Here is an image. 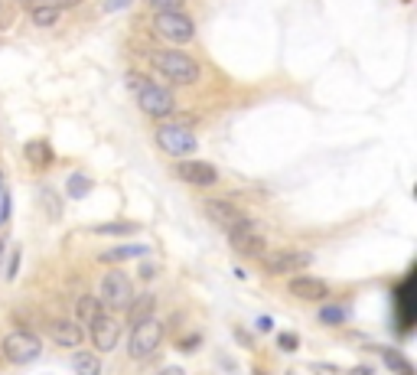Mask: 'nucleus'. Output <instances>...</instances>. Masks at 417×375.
Instances as JSON below:
<instances>
[{
    "label": "nucleus",
    "mask_w": 417,
    "mask_h": 375,
    "mask_svg": "<svg viewBox=\"0 0 417 375\" xmlns=\"http://www.w3.org/2000/svg\"><path fill=\"white\" fill-rule=\"evenodd\" d=\"M150 63H153V69H157L163 78H170V82H176V85H193V82H199V72H202L193 56L176 52V50L153 52Z\"/></svg>",
    "instance_id": "obj_1"
},
{
    "label": "nucleus",
    "mask_w": 417,
    "mask_h": 375,
    "mask_svg": "<svg viewBox=\"0 0 417 375\" xmlns=\"http://www.w3.org/2000/svg\"><path fill=\"white\" fill-rule=\"evenodd\" d=\"M127 85L137 92V105L140 111L150 114V118H167V114L176 111V98H173L170 88H160L153 82H144L137 75H127Z\"/></svg>",
    "instance_id": "obj_2"
},
{
    "label": "nucleus",
    "mask_w": 417,
    "mask_h": 375,
    "mask_svg": "<svg viewBox=\"0 0 417 375\" xmlns=\"http://www.w3.org/2000/svg\"><path fill=\"white\" fill-rule=\"evenodd\" d=\"M160 339H163V326H160V320H153V317H144V320H137L134 330H131V339H127V356L131 359H147L150 352H157Z\"/></svg>",
    "instance_id": "obj_3"
},
{
    "label": "nucleus",
    "mask_w": 417,
    "mask_h": 375,
    "mask_svg": "<svg viewBox=\"0 0 417 375\" xmlns=\"http://www.w3.org/2000/svg\"><path fill=\"white\" fill-rule=\"evenodd\" d=\"M153 30H157V36L170 39V43H180V46L196 36V23H193V20H189L183 10L157 13V20H153Z\"/></svg>",
    "instance_id": "obj_4"
},
{
    "label": "nucleus",
    "mask_w": 417,
    "mask_h": 375,
    "mask_svg": "<svg viewBox=\"0 0 417 375\" xmlns=\"http://www.w3.org/2000/svg\"><path fill=\"white\" fill-rule=\"evenodd\" d=\"M157 144L170 157H189L193 150L199 147V140H196V134L189 131V127H183V125H163V127H157Z\"/></svg>",
    "instance_id": "obj_5"
},
{
    "label": "nucleus",
    "mask_w": 417,
    "mask_h": 375,
    "mask_svg": "<svg viewBox=\"0 0 417 375\" xmlns=\"http://www.w3.org/2000/svg\"><path fill=\"white\" fill-rule=\"evenodd\" d=\"M228 242H232V248L238 251V255H248V258H261L264 251H268V238H264V232H261L258 222H242L238 228H232L228 232Z\"/></svg>",
    "instance_id": "obj_6"
},
{
    "label": "nucleus",
    "mask_w": 417,
    "mask_h": 375,
    "mask_svg": "<svg viewBox=\"0 0 417 375\" xmlns=\"http://www.w3.org/2000/svg\"><path fill=\"white\" fill-rule=\"evenodd\" d=\"M134 297V290H131V277L121 275V271H111V275L101 277L98 284V300L101 307H114V310H124L127 303Z\"/></svg>",
    "instance_id": "obj_7"
},
{
    "label": "nucleus",
    "mask_w": 417,
    "mask_h": 375,
    "mask_svg": "<svg viewBox=\"0 0 417 375\" xmlns=\"http://www.w3.org/2000/svg\"><path fill=\"white\" fill-rule=\"evenodd\" d=\"M258 261L264 264L268 275H297L313 261V255L310 251H264Z\"/></svg>",
    "instance_id": "obj_8"
},
{
    "label": "nucleus",
    "mask_w": 417,
    "mask_h": 375,
    "mask_svg": "<svg viewBox=\"0 0 417 375\" xmlns=\"http://www.w3.org/2000/svg\"><path fill=\"white\" fill-rule=\"evenodd\" d=\"M202 213L219 225V228H225V232H232V228H238L242 222H248L245 209L235 206L232 200H206L202 202Z\"/></svg>",
    "instance_id": "obj_9"
},
{
    "label": "nucleus",
    "mask_w": 417,
    "mask_h": 375,
    "mask_svg": "<svg viewBox=\"0 0 417 375\" xmlns=\"http://www.w3.org/2000/svg\"><path fill=\"white\" fill-rule=\"evenodd\" d=\"M39 352H43V343L33 333H10V336L3 339V356L17 365L39 359Z\"/></svg>",
    "instance_id": "obj_10"
},
{
    "label": "nucleus",
    "mask_w": 417,
    "mask_h": 375,
    "mask_svg": "<svg viewBox=\"0 0 417 375\" xmlns=\"http://www.w3.org/2000/svg\"><path fill=\"white\" fill-rule=\"evenodd\" d=\"M173 173L180 176L183 183H189V186H215L219 183V170L206 160H189V157H183V160L176 163Z\"/></svg>",
    "instance_id": "obj_11"
},
{
    "label": "nucleus",
    "mask_w": 417,
    "mask_h": 375,
    "mask_svg": "<svg viewBox=\"0 0 417 375\" xmlns=\"http://www.w3.org/2000/svg\"><path fill=\"white\" fill-rule=\"evenodd\" d=\"M88 326H92V333H88V336H92V343H95V350H98V352H111L114 346H118V339H121V326H118L114 317H108V313L101 310Z\"/></svg>",
    "instance_id": "obj_12"
},
{
    "label": "nucleus",
    "mask_w": 417,
    "mask_h": 375,
    "mask_svg": "<svg viewBox=\"0 0 417 375\" xmlns=\"http://www.w3.org/2000/svg\"><path fill=\"white\" fill-rule=\"evenodd\" d=\"M287 288H290V294H294L297 300H307V303H317V300L330 297V284H326L323 277L300 275V271L290 277V284H287Z\"/></svg>",
    "instance_id": "obj_13"
},
{
    "label": "nucleus",
    "mask_w": 417,
    "mask_h": 375,
    "mask_svg": "<svg viewBox=\"0 0 417 375\" xmlns=\"http://www.w3.org/2000/svg\"><path fill=\"white\" fill-rule=\"evenodd\" d=\"M50 336L56 346H65V350H75V346H82V339H85V330L78 320H52L50 323Z\"/></svg>",
    "instance_id": "obj_14"
},
{
    "label": "nucleus",
    "mask_w": 417,
    "mask_h": 375,
    "mask_svg": "<svg viewBox=\"0 0 417 375\" xmlns=\"http://www.w3.org/2000/svg\"><path fill=\"white\" fill-rule=\"evenodd\" d=\"M144 255H150L147 245H118L111 251H101L98 258L105 264H114V261H127V258H144Z\"/></svg>",
    "instance_id": "obj_15"
},
{
    "label": "nucleus",
    "mask_w": 417,
    "mask_h": 375,
    "mask_svg": "<svg viewBox=\"0 0 417 375\" xmlns=\"http://www.w3.org/2000/svg\"><path fill=\"white\" fill-rule=\"evenodd\" d=\"M72 372L75 375H101V359L95 352H75L72 356Z\"/></svg>",
    "instance_id": "obj_16"
},
{
    "label": "nucleus",
    "mask_w": 417,
    "mask_h": 375,
    "mask_svg": "<svg viewBox=\"0 0 417 375\" xmlns=\"http://www.w3.org/2000/svg\"><path fill=\"white\" fill-rule=\"evenodd\" d=\"M23 153L33 167H50L52 163V147L46 144V140H30V144L23 147Z\"/></svg>",
    "instance_id": "obj_17"
},
{
    "label": "nucleus",
    "mask_w": 417,
    "mask_h": 375,
    "mask_svg": "<svg viewBox=\"0 0 417 375\" xmlns=\"http://www.w3.org/2000/svg\"><path fill=\"white\" fill-rule=\"evenodd\" d=\"M98 313H101V300L98 297H88L85 294V297L75 300V320H78V323H92Z\"/></svg>",
    "instance_id": "obj_18"
},
{
    "label": "nucleus",
    "mask_w": 417,
    "mask_h": 375,
    "mask_svg": "<svg viewBox=\"0 0 417 375\" xmlns=\"http://www.w3.org/2000/svg\"><path fill=\"white\" fill-rule=\"evenodd\" d=\"M375 352H378L381 359H385V365L392 369V372H398V375H414V365L407 363L401 352H394V350H381V346H375Z\"/></svg>",
    "instance_id": "obj_19"
},
{
    "label": "nucleus",
    "mask_w": 417,
    "mask_h": 375,
    "mask_svg": "<svg viewBox=\"0 0 417 375\" xmlns=\"http://www.w3.org/2000/svg\"><path fill=\"white\" fill-rule=\"evenodd\" d=\"M59 7H43V3H33V13H30V20L36 26H52L59 20Z\"/></svg>",
    "instance_id": "obj_20"
},
{
    "label": "nucleus",
    "mask_w": 417,
    "mask_h": 375,
    "mask_svg": "<svg viewBox=\"0 0 417 375\" xmlns=\"http://www.w3.org/2000/svg\"><path fill=\"white\" fill-rule=\"evenodd\" d=\"M88 193H92V180H88V176H82V173L69 176V196H72V200H82Z\"/></svg>",
    "instance_id": "obj_21"
},
{
    "label": "nucleus",
    "mask_w": 417,
    "mask_h": 375,
    "mask_svg": "<svg viewBox=\"0 0 417 375\" xmlns=\"http://www.w3.org/2000/svg\"><path fill=\"white\" fill-rule=\"evenodd\" d=\"M150 307H153V297H131V303H127V307H124V310H131V320H144V317H147V310Z\"/></svg>",
    "instance_id": "obj_22"
},
{
    "label": "nucleus",
    "mask_w": 417,
    "mask_h": 375,
    "mask_svg": "<svg viewBox=\"0 0 417 375\" xmlns=\"http://www.w3.org/2000/svg\"><path fill=\"white\" fill-rule=\"evenodd\" d=\"M92 232H98V235H134L137 225L131 222H111V225H98V228H92Z\"/></svg>",
    "instance_id": "obj_23"
},
{
    "label": "nucleus",
    "mask_w": 417,
    "mask_h": 375,
    "mask_svg": "<svg viewBox=\"0 0 417 375\" xmlns=\"http://www.w3.org/2000/svg\"><path fill=\"white\" fill-rule=\"evenodd\" d=\"M345 317H349V313H345L343 307H336V303L319 310V320H323V323H345Z\"/></svg>",
    "instance_id": "obj_24"
},
{
    "label": "nucleus",
    "mask_w": 417,
    "mask_h": 375,
    "mask_svg": "<svg viewBox=\"0 0 417 375\" xmlns=\"http://www.w3.org/2000/svg\"><path fill=\"white\" fill-rule=\"evenodd\" d=\"M186 0H150V7L157 13H167V10H183Z\"/></svg>",
    "instance_id": "obj_25"
},
{
    "label": "nucleus",
    "mask_w": 417,
    "mask_h": 375,
    "mask_svg": "<svg viewBox=\"0 0 417 375\" xmlns=\"http://www.w3.org/2000/svg\"><path fill=\"white\" fill-rule=\"evenodd\" d=\"M17 268H20V251L13 248L10 251V264H7V281H13V277H17Z\"/></svg>",
    "instance_id": "obj_26"
},
{
    "label": "nucleus",
    "mask_w": 417,
    "mask_h": 375,
    "mask_svg": "<svg viewBox=\"0 0 417 375\" xmlns=\"http://www.w3.org/2000/svg\"><path fill=\"white\" fill-rule=\"evenodd\" d=\"M277 343H281V350H297V343H300V339H297L294 333H281Z\"/></svg>",
    "instance_id": "obj_27"
},
{
    "label": "nucleus",
    "mask_w": 417,
    "mask_h": 375,
    "mask_svg": "<svg viewBox=\"0 0 417 375\" xmlns=\"http://www.w3.org/2000/svg\"><path fill=\"white\" fill-rule=\"evenodd\" d=\"M7 215H10V196H7V193H0V225L7 222Z\"/></svg>",
    "instance_id": "obj_28"
},
{
    "label": "nucleus",
    "mask_w": 417,
    "mask_h": 375,
    "mask_svg": "<svg viewBox=\"0 0 417 375\" xmlns=\"http://www.w3.org/2000/svg\"><path fill=\"white\" fill-rule=\"evenodd\" d=\"M33 3H43V7H72V3H78V0H33Z\"/></svg>",
    "instance_id": "obj_29"
},
{
    "label": "nucleus",
    "mask_w": 417,
    "mask_h": 375,
    "mask_svg": "<svg viewBox=\"0 0 417 375\" xmlns=\"http://www.w3.org/2000/svg\"><path fill=\"white\" fill-rule=\"evenodd\" d=\"M127 3H131V0H105V10H121Z\"/></svg>",
    "instance_id": "obj_30"
},
{
    "label": "nucleus",
    "mask_w": 417,
    "mask_h": 375,
    "mask_svg": "<svg viewBox=\"0 0 417 375\" xmlns=\"http://www.w3.org/2000/svg\"><path fill=\"white\" fill-rule=\"evenodd\" d=\"M313 372L317 375H339V369H332V365H313Z\"/></svg>",
    "instance_id": "obj_31"
},
{
    "label": "nucleus",
    "mask_w": 417,
    "mask_h": 375,
    "mask_svg": "<svg viewBox=\"0 0 417 375\" xmlns=\"http://www.w3.org/2000/svg\"><path fill=\"white\" fill-rule=\"evenodd\" d=\"M157 375H186V372L180 369V365H167V369H160Z\"/></svg>",
    "instance_id": "obj_32"
},
{
    "label": "nucleus",
    "mask_w": 417,
    "mask_h": 375,
    "mask_svg": "<svg viewBox=\"0 0 417 375\" xmlns=\"http://www.w3.org/2000/svg\"><path fill=\"white\" fill-rule=\"evenodd\" d=\"M349 375H372V369H368V365H356Z\"/></svg>",
    "instance_id": "obj_33"
},
{
    "label": "nucleus",
    "mask_w": 417,
    "mask_h": 375,
    "mask_svg": "<svg viewBox=\"0 0 417 375\" xmlns=\"http://www.w3.org/2000/svg\"><path fill=\"white\" fill-rule=\"evenodd\" d=\"M258 330H270V317H261V320H258Z\"/></svg>",
    "instance_id": "obj_34"
},
{
    "label": "nucleus",
    "mask_w": 417,
    "mask_h": 375,
    "mask_svg": "<svg viewBox=\"0 0 417 375\" xmlns=\"http://www.w3.org/2000/svg\"><path fill=\"white\" fill-rule=\"evenodd\" d=\"M0 193H3V173H0Z\"/></svg>",
    "instance_id": "obj_35"
},
{
    "label": "nucleus",
    "mask_w": 417,
    "mask_h": 375,
    "mask_svg": "<svg viewBox=\"0 0 417 375\" xmlns=\"http://www.w3.org/2000/svg\"><path fill=\"white\" fill-rule=\"evenodd\" d=\"M251 375H268V372H251Z\"/></svg>",
    "instance_id": "obj_36"
},
{
    "label": "nucleus",
    "mask_w": 417,
    "mask_h": 375,
    "mask_svg": "<svg viewBox=\"0 0 417 375\" xmlns=\"http://www.w3.org/2000/svg\"><path fill=\"white\" fill-rule=\"evenodd\" d=\"M0 255H3V242H0Z\"/></svg>",
    "instance_id": "obj_37"
}]
</instances>
